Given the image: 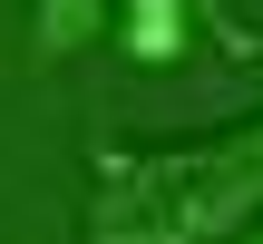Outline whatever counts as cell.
<instances>
[{
	"label": "cell",
	"instance_id": "cell-2",
	"mask_svg": "<svg viewBox=\"0 0 263 244\" xmlns=\"http://www.w3.org/2000/svg\"><path fill=\"white\" fill-rule=\"evenodd\" d=\"M117 39H127L137 68H176L185 39H195V0H127L117 10Z\"/></svg>",
	"mask_w": 263,
	"mask_h": 244
},
{
	"label": "cell",
	"instance_id": "cell-1",
	"mask_svg": "<svg viewBox=\"0 0 263 244\" xmlns=\"http://www.w3.org/2000/svg\"><path fill=\"white\" fill-rule=\"evenodd\" d=\"M263 205V137L224 127L195 147H98L88 244H224Z\"/></svg>",
	"mask_w": 263,
	"mask_h": 244
},
{
	"label": "cell",
	"instance_id": "cell-3",
	"mask_svg": "<svg viewBox=\"0 0 263 244\" xmlns=\"http://www.w3.org/2000/svg\"><path fill=\"white\" fill-rule=\"evenodd\" d=\"M107 29V0H29V59H78L88 39Z\"/></svg>",
	"mask_w": 263,
	"mask_h": 244
},
{
	"label": "cell",
	"instance_id": "cell-4",
	"mask_svg": "<svg viewBox=\"0 0 263 244\" xmlns=\"http://www.w3.org/2000/svg\"><path fill=\"white\" fill-rule=\"evenodd\" d=\"M254 137H263V117H254Z\"/></svg>",
	"mask_w": 263,
	"mask_h": 244
}]
</instances>
